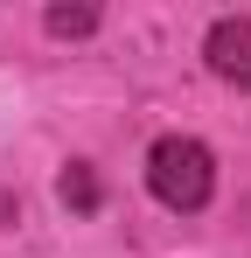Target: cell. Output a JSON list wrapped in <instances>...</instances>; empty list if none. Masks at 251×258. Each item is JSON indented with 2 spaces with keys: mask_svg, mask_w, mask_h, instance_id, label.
Returning a JSON list of instances; mask_svg holds the SVG:
<instances>
[{
  "mask_svg": "<svg viewBox=\"0 0 251 258\" xmlns=\"http://www.w3.org/2000/svg\"><path fill=\"white\" fill-rule=\"evenodd\" d=\"M147 188L161 196L167 210H203L209 188H216V161H209V147H203V140H181V133L154 140V154H147Z\"/></svg>",
  "mask_w": 251,
  "mask_h": 258,
  "instance_id": "cell-1",
  "label": "cell"
},
{
  "mask_svg": "<svg viewBox=\"0 0 251 258\" xmlns=\"http://www.w3.org/2000/svg\"><path fill=\"white\" fill-rule=\"evenodd\" d=\"M209 70L223 84L251 91V21H216L209 28Z\"/></svg>",
  "mask_w": 251,
  "mask_h": 258,
  "instance_id": "cell-2",
  "label": "cell"
},
{
  "mask_svg": "<svg viewBox=\"0 0 251 258\" xmlns=\"http://www.w3.org/2000/svg\"><path fill=\"white\" fill-rule=\"evenodd\" d=\"M56 196H63V210H77V216H91L98 203H105V188H98V174L84 168V161H70V168H63V181H56Z\"/></svg>",
  "mask_w": 251,
  "mask_h": 258,
  "instance_id": "cell-3",
  "label": "cell"
},
{
  "mask_svg": "<svg viewBox=\"0 0 251 258\" xmlns=\"http://www.w3.org/2000/svg\"><path fill=\"white\" fill-rule=\"evenodd\" d=\"M98 7H49V35H91Z\"/></svg>",
  "mask_w": 251,
  "mask_h": 258,
  "instance_id": "cell-4",
  "label": "cell"
},
{
  "mask_svg": "<svg viewBox=\"0 0 251 258\" xmlns=\"http://www.w3.org/2000/svg\"><path fill=\"white\" fill-rule=\"evenodd\" d=\"M7 216H14V203H7V196H0V223H7Z\"/></svg>",
  "mask_w": 251,
  "mask_h": 258,
  "instance_id": "cell-5",
  "label": "cell"
}]
</instances>
